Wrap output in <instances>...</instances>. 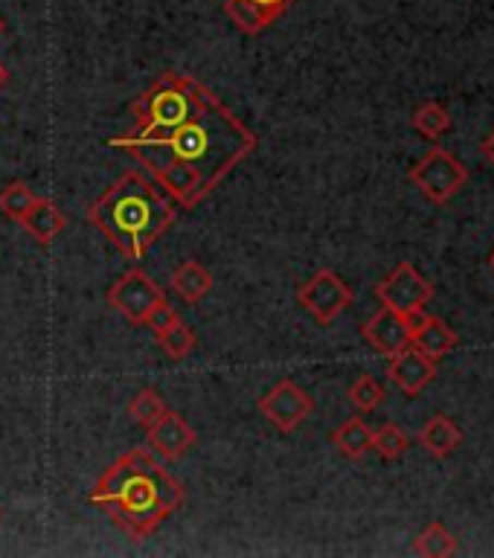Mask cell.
Here are the masks:
<instances>
[{
	"instance_id": "3",
	"label": "cell",
	"mask_w": 494,
	"mask_h": 558,
	"mask_svg": "<svg viewBox=\"0 0 494 558\" xmlns=\"http://www.w3.org/2000/svg\"><path fill=\"white\" fill-rule=\"evenodd\" d=\"M178 201L146 172L129 169L87 207V221L131 262L146 259L148 247L174 225Z\"/></svg>"
},
{
	"instance_id": "8",
	"label": "cell",
	"mask_w": 494,
	"mask_h": 558,
	"mask_svg": "<svg viewBox=\"0 0 494 558\" xmlns=\"http://www.w3.org/2000/svg\"><path fill=\"white\" fill-rule=\"evenodd\" d=\"M314 401L312 396L297 387L291 378H282L270 387L265 396L260 399V413L268 418L270 425L282 430V434H291L297 427L303 425L305 418L312 416Z\"/></svg>"
},
{
	"instance_id": "29",
	"label": "cell",
	"mask_w": 494,
	"mask_h": 558,
	"mask_svg": "<svg viewBox=\"0 0 494 558\" xmlns=\"http://www.w3.org/2000/svg\"><path fill=\"white\" fill-rule=\"evenodd\" d=\"M3 26H7V24H3V17H0V35H3Z\"/></svg>"
},
{
	"instance_id": "14",
	"label": "cell",
	"mask_w": 494,
	"mask_h": 558,
	"mask_svg": "<svg viewBox=\"0 0 494 558\" xmlns=\"http://www.w3.org/2000/svg\"><path fill=\"white\" fill-rule=\"evenodd\" d=\"M169 286H172V291L181 296L183 303H201L209 294V288H213V274L201 262L186 259L172 270Z\"/></svg>"
},
{
	"instance_id": "10",
	"label": "cell",
	"mask_w": 494,
	"mask_h": 558,
	"mask_svg": "<svg viewBox=\"0 0 494 558\" xmlns=\"http://www.w3.org/2000/svg\"><path fill=\"white\" fill-rule=\"evenodd\" d=\"M387 373H390L393 384L405 390L408 396H419L425 390L427 384L436 378V361L427 357L425 352H419L413 343H408L399 352H393L390 364H387Z\"/></svg>"
},
{
	"instance_id": "6",
	"label": "cell",
	"mask_w": 494,
	"mask_h": 558,
	"mask_svg": "<svg viewBox=\"0 0 494 558\" xmlns=\"http://www.w3.org/2000/svg\"><path fill=\"white\" fill-rule=\"evenodd\" d=\"M375 296L382 300L384 308L399 312L401 317L422 312L431 296H434V286L419 274L410 262H399L387 277L375 286Z\"/></svg>"
},
{
	"instance_id": "25",
	"label": "cell",
	"mask_w": 494,
	"mask_h": 558,
	"mask_svg": "<svg viewBox=\"0 0 494 558\" xmlns=\"http://www.w3.org/2000/svg\"><path fill=\"white\" fill-rule=\"evenodd\" d=\"M174 320H181V317H178V312H174L172 305H169V300H164V303L157 305L155 312L148 314V317H146V326L157 335V331H164L166 326H172Z\"/></svg>"
},
{
	"instance_id": "27",
	"label": "cell",
	"mask_w": 494,
	"mask_h": 558,
	"mask_svg": "<svg viewBox=\"0 0 494 558\" xmlns=\"http://www.w3.org/2000/svg\"><path fill=\"white\" fill-rule=\"evenodd\" d=\"M480 151H483V157H486L489 163L494 166V131H492V134H489L486 140H483V146H480Z\"/></svg>"
},
{
	"instance_id": "21",
	"label": "cell",
	"mask_w": 494,
	"mask_h": 558,
	"mask_svg": "<svg viewBox=\"0 0 494 558\" xmlns=\"http://www.w3.org/2000/svg\"><path fill=\"white\" fill-rule=\"evenodd\" d=\"M35 201H38V195H35V190L29 183L12 181L7 190L0 192V213L7 218H12V221H21V218L29 213V207H33Z\"/></svg>"
},
{
	"instance_id": "12",
	"label": "cell",
	"mask_w": 494,
	"mask_h": 558,
	"mask_svg": "<svg viewBox=\"0 0 494 558\" xmlns=\"http://www.w3.org/2000/svg\"><path fill=\"white\" fill-rule=\"evenodd\" d=\"M361 335L366 338V343L375 349V352H382V355L390 357L393 352H399L410 343V323L408 317H401L399 312H393V308H384L382 312H375L370 320L364 323V329Z\"/></svg>"
},
{
	"instance_id": "16",
	"label": "cell",
	"mask_w": 494,
	"mask_h": 558,
	"mask_svg": "<svg viewBox=\"0 0 494 558\" xmlns=\"http://www.w3.org/2000/svg\"><path fill=\"white\" fill-rule=\"evenodd\" d=\"M332 445L349 460H361L366 451H373V427L361 416L347 418L344 425L332 434Z\"/></svg>"
},
{
	"instance_id": "7",
	"label": "cell",
	"mask_w": 494,
	"mask_h": 558,
	"mask_svg": "<svg viewBox=\"0 0 494 558\" xmlns=\"http://www.w3.org/2000/svg\"><path fill=\"white\" fill-rule=\"evenodd\" d=\"M297 300L321 326H329L335 317H340L352 305V288L335 270L323 268L309 282L300 286Z\"/></svg>"
},
{
	"instance_id": "20",
	"label": "cell",
	"mask_w": 494,
	"mask_h": 558,
	"mask_svg": "<svg viewBox=\"0 0 494 558\" xmlns=\"http://www.w3.org/2000/svg\"><path fill=\"white\" fill-rule=\"evenodd\" d=\"M413 129L427 140H439L443 134L451 131V113L445 111L439 102H425L419 105L417 113H413Z\"/></svg>"
},
{
	"instance_id": "11",
	"label": "cell",
	"mask_w": 494,
	"mask_h": 558,
	"mask_svg": "<svg viewBox=\"0 0 494 558\" xmlns=\"http://www.w3.org/2000/svg\"><path fill=\"white\" fill-rule=\"evenodd\" d=\"M408 323H410V343H413L419 352H425L427 357H434V361L445 357L454 347H457V343H460L457 331H454L445 320L434 317V314H427L425 308L417 314H410Z\"/></svg>"
},
{
	"instance_id": "1",
	"label": "cell",
	"mask_w": 494,
	"mask_h": 558,
	"mask_svg": "<svg viewBox=\"0 0 494 558\" xmlns=\"http://www.w3.org/2000/svg\"><path fill=\"white\" fill-rule=\"evenodd\" d=\"M134 129L111 137L164 186L178 207H195L260 146V140L207 85L166 70L134 99Z\"/></svg>"
},
{
	"instance_id": "9",
	"label": "cell",
	"mask_w": 494,
	"mask_h": 558,
	"mask_svg": "<svg viewBox=\"0 0 494 558\" xmlns=\"http://www.w3.org/2000/svg\"><path fill=\"white\" fill-rule=\"evenodd\" d=\"M195 442H198V434H195L190 422H186L181 413H174V410H166L155 425L146 427V445L164 462L181 460L183 453L190 451V448H195Z\"/></svg>"
},
{
	"instance_id": "17",
	"label": "cell",
	"mask_w": 494,
	"mask_h": 558,
	"mask_svg": "<svg viewBox=\"0 0 494 558\" xmlns=\"http://www.w3.org/2000/svg\"><path fill=\"white\" fill-rule=\"evenodd\" d=\"M225 12L244 35L265 33V29L277 21V17L270 15L265 7H260L256 0H225Z\"/></svg>"
},
{
	"instance_id": "23",
	"label": "cell",
	"mask_w": 494,
	"mask_h": 558,
	"mask_svg": "<svg viewBox=\"0 0 494 558\" xmlns=\"http://www.w3.org/2000/svg\"><path fill=\"white\" fill-rule=\"evenodd\" d=\"M387 399V392L373 375H361L352 387H349V401L356 404V410L361 413H373L375 408H382V401Z\"/></svg>"
},
{
	"instance_id": "2",
	"label": "cell",
	"mask_w": 494,
	"mask_h": 558,
	"mask_svg": "<svg viewBox=\"0 0 494 558\" xmlns=\"http://www.w3.org/2000/svg\"><path fill=\"white\" fill-rule=\"evenodd\" d=\"M91 504L103 506L105 514L129 538L140 541L152 535L183 504V486L146 445L122 453L105 471L103 480L91 488Z\"/></svg>"
},
{
	"instance_id": "4",
	"label": "cell",
	"mask_w": 494,
	"mask_h": 558,
	"mask_svg": "<svg viewBox=\"0 0 494 558\" xmlns=\"http://www.w3.org/2000/svg\"><path fill=\"white\" fill-rule=\"evenodd\" d=\"M410 181L417 183L419 192L434 204H448L457 192L469 183V169L445 148L434 146L413 169Z\"/></svg>"
},
{
	"instance_id": "26",
	"label": "cell",
	"mask_w": 494,
	"mask_h": 558,
	"mask_svg": "<svg viewBox=\"0 0 494 558\" xmlns=\"http://www.w3.org/2000/svg\"><path fill=\"white\" fill-rule=\"evenodd\" d=\"M256 3H260V7L268 9L270 15H274V17H277V21H279V17L286 15V9L291 7L294 0H256Z\"/></svg>"
},
{
	"instance_id": "28",
	"label": "cell",
	"mask_w": 494,
	"mask_h": 558,
	"mask_svg": "<svg viewBox=\"0 0 494 558\" xmlns=\"http://www.w3.org/2000/svg\"><path fill=\"white\" fill-rule=\"evenodd\" d=\"M7 85V68H3V64H0V87Z\"/></svg>"
},
{
	"instance_id": "18",
	"label": "cell",
	"mask_w": 494,
	"mask_h": 558,
	"mask_svg": "<svg viewBox=\"0 0 494 558\" xmlns=\"http://www.w3.org/2000/svg\"><path fill=\"white\" fill-rule=\"evenodd\" d=\"M157 347L164 349L166 357H172V361H183V357H190L198 347V338H195V331L186 326L183 320H174L172 326H166L164 331H157Z\"/></svg>"
},
{
	"instance_id": "5",
	"label": "cell",
	"mask_w": 494,
	"mask_h": 558,
	"mask_svg": "<svg viewBox=\"0 0 494 558\" xmlns=\"http://www.w3.org/2000/svg\"><path fill=\"white\" fill-rule=\"evenodd\" d=\"M164 288L148 277L146 270L131 268L125 270L111 288H108V305L113 312L122 314L131 326H146V317L164 303Z\"/></svg>"
},
{
	"instance_id": "15",
	"label": "cell",
	"mask_w": 494,
	"mask_h": 558,
	"mask_svg": "<svg viewBox=\"0 0 494 558\" xmlns=\"http://www.w3.org/2000/svg\"><path fill=\"white\" fill-rule=\"evenodd\" d=\"M419 442H422V448H425L427 453H434V457H448V453L460 448L462 430L454 425L451 418L443 416V413H436V416L427 418V425L419 430Z\"/></svg>"
},
{
	"instance_id": "19",
	"label": "cell",
	"mask_w": 494,
	"mask_h": 558,
	"mask_svg": "<svg viewBox=\"0 0 494 558\" xmlns=\"http://www.w3.org/2000/svg\"><path fill=\"white\" fill-rule=\"evenodd\" d=\"M413 549L425 558H445L457 553V538L445 530V523L434 521L431 526H425V532H422L417 541H413Z\"/></svg>"
},
{
	"instance_id": "24",
	"label": "cell",
	"mask_w": 494,
	"mask_h": 558,
	"mask_svg": "<svg viewBox=\"0 0 494 558\" xmlns=\"http://www.w3.org/2000/svg\"><path fill=\"white\" fill-rule=\"evenodd\" d=\"M373 448L382 453L384 460H399L401 453L410 448V439L399 425H384L373 430Z\"/></svg>"
},
{
	"instance_id": "22",
	"label": "cell",
	"mask_w": 494,
	"mask_h": 558,
	"mask_svg": "<svg viewBox=\"0 0 494 558\" xmlns=\"http://www.w3.org/2000/svg\"><path fill=\"white\" fill-rule=\"evenodd\" d=\"M166 401L160 399V392L152 390V387H146V390H140L134 399L129 401V416L137 422L140 427H148L155 425L157 418L164 416L166 413Z\"/></svg>"
},
{
	"instance_id": "30",
	"label": "cell",
	"mask_w": 494,
	"mask_h": 558,
	"mask_svg": "<svg viewBox=\"0 0 494 558\" xmlns=\"http://www.w3.org/2000/svg\"><path fill=\"white\" fill-rule=\"evenodd\" d=\"M489 262H492V268H494V253H492V256H489Z\"/></svg>"
},
{
	"instance_id": "13",
	"label": "cell",
	"mask_w": 494,
	"mask_h": 558,
	"mask_svg": "<svg viewBox=\"0 0 494 558\" xmlns=\"http://www.w3.org/2000/svg\"><path fill=\"white\" fill-rule=\"evenodd\" d=\"M21 225H24V230L33 235L35 242L50 244L52 239H59L61 230L68 227V218H64V213H61L50 198H38L33 207H29V213L21 218Z\"/></svg>"
}]
</instances>
